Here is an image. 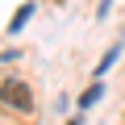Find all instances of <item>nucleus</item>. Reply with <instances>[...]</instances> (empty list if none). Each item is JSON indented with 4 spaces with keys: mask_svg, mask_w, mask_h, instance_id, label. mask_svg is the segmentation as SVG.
<instances>
[{
    "mask_svg": "<svg viewBox=\"0 0 125 125\" xmlns=\"http://www.w3.org/2000/svg\"><path fill=\"white\" fill-rule=\"evenodd\" d=\"M0 100H4V104H13V108H33V92L21 83V79H4V83H0Z\"/></svg>",
    "mask_w": 125,
    "mask_h": 125,
    "instance_id": "1",
    "label": "nucleus"
},
{
    "mask_svg": "<svg viewBox=\"0 0 125 125\" xmlns=\"http://www.w3.org/2000/svg\"><path fill=\"white\" fill-rule=\"evenodd\" d=\"M100 92H104V88H100V83H92V88H88V92L79 96V108H92V104L100 100Z\"/></svg>",
    "mask_w": 125,
    "mask_h": 125,
    "instance_id": "2",
    "label": "nucleus"
},
{
    "mask_svg": "<svg viewBox=\"0 0 125 125\" xmlns=\"http://www.w3.org/2000/svg\"><path fill=\"white\" fill-rule=\"evenodd\" d=\"M29 13H33V9H29V4H25V9H17V17H13V29H21V25H25V21H29Z\"/></svg>",
    "mask_w": 125,
    "mask_h": 125,
    "instance_id": "3",
    "label": "nucleus"
},
{
    "mask_svg": "<svg viewBox=\"0 0 125 125\" xmlns=\"http://www.w3.org/2000/svg\"><path fill=\"white\" fill-rule=\"evenodd\" d=\"M117 54H121V50H108V54L100 58V71H108V67H113V62H117Z\"/></svg>",
    "mask_w": 125,
    "mask_h": 125,
    "instance_id": "4",
    "label": "nucleus"
},
{
    "mask_svg": "<svg viewBox=\"0 0 125 125\" xmlns=\"http://www.w3.org/2000/svg\"><path fill=\"white\" fill-rule=\"evenodd\" d=\"M71 125H79V121H71Z\"/></svg>",
    "mask_w": 125,
    "mask_h": 125,
    "instance_id": "5",
    "label": "nucleus"
}]
</instances>
